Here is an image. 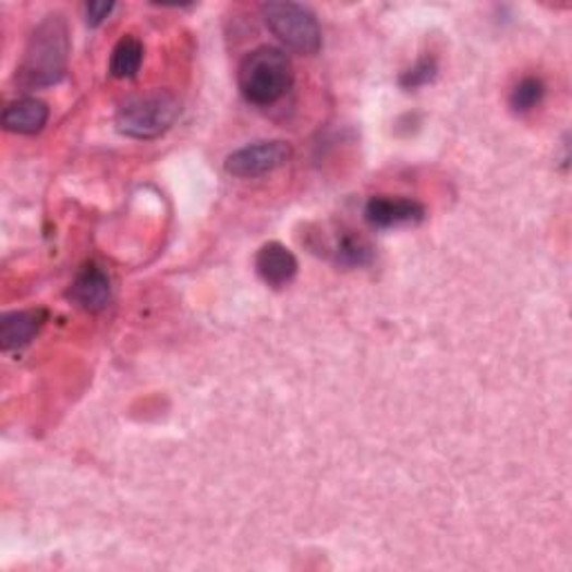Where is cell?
<instances>
[{
    "instance_id": "1",
    "label": "cell",
    "mask_w": 572,
    "mask_h": 572,
    "mask_svg": "<svg viewBox=\"0 0 572 572\" xmlns=\"http://www.w3.org/2000/svg\"><path fill=\"white\" fill-rule=\"evenodd\" d=\"M70 57L68 23L61 14H50L32 32L16 81L23 87H48L65 76Z\"/></svg>"
},
{
    "instance_id": "2",
    "label": "cell",
    "mask_w": 572,
    "mask_h": 572,
    "mask_svg": "<svg viewBox=\"0 0 572 572\" xmlns=\"http://www.w3.org/2000/svg\"><path fill=\"white\" fill-rule=\"evenodd\" d=\"M240 90L253 106H271L280 101L293 83L289 57L278 48H257L240 65Z\"/></svg>"
},
{
    "instance_id": "3",
    "label": "cell",
    "mask_w": 572,
    "mask_h": 572,
    "mask_svg": "<svg viewBox=\"0 0 572 572\" xmlns=\"http://www.w3.org/2000/svg\"><path fill=\"white\" fill-rule=\"evenodd\" d=\"M180 112V99L166 90L132 97L117 112V130L132 139H155L178 121Z\"/></svg>"
},
{
    "instance_id": "4",
    "label": "cell",
    "mask_w": 572,
    "mask_h": 572,
    "mask_svg": "<svg viewBox=\"0 0 572 572\" xmlns=\"http://www.w3.org/2000/svg\"><path fill=\"white\" fill-rule=\"evenodd\" d=\"M261 16L271 34L297 54H316L322 48V29L316 14L297 3H267Z\"/></svg>"
},
{
    "instance_id": "5",
    "label": "cell",
    "mask_w": 572,
    "mask_h": 572,
    "mask_svg": "<svg viewBox=\"0 0 572 572\" xmlns=\"http://www.w3.org/2000/svg\"><path fill=\"white\" fill-rule=\"evenodd\" d=\"M289 159L291 146L287 142H257L231 153L224 161V168L233 178L251 180L282 168Z\"/></svg>"
},
{
    "instance_id": "6",
    "label": "cell",
    "mask_w": 572,
    "mask_h": 572,
    "mask_svg": "<svg viewBox=\"0 0 572 572\" xmlns=\"http://www.w3.org/2000/svg\"><path fill=\"white\" fill-rule=\"evenodd\" d=\"M70 300L85 312H104L112 297V284L108 273L97 264H85L70 287Z\"/></svg>"
},
{
    "instance_id": "7",
    "label": "cell",
    "mask_w": 572,
    "mask_h": 572,
    "mask_svg": "<svg viewBox=\"0 0 572 572\" xmlns=\"http://www.w3.org/2000/svg\"><path fill=\"white\" fill-rule=\"evenodd\" d=\"M425 217L423 204L405 197H372L365 206V219L374 229L416 224Z\"/></svg>"
},
{
    "instance_id": "8",
    "label": "cell",
    "mask_w": 572,
    "mask_h": 572,
    "mask_svg": "<svg viewBox=\"0 0 572 572\" xmlns=\"http://www.w3.org/2000/svg\"><path fill=\"white\" fill-rule=\"evenodd\" d=\"M255 269L264 284L282 289L297 276V259L284 244L269 242L257 251Z\"/></svg>"
},
{
    "instance_id": "9",
    "label": "cell",
    "mask_w": 572,
    "mask_h": 572,
    "mask_svg": "<svg viewBox=\"0 0 572 572\" xmlns=\"http://www.w3.org/2000/svg\"><path fill=\"white\" fill-rule=\"evenodd\" d=\"M46 320L48 314L42 309H27L3 316V320H0V344H3L5 351L27 346L42 329V325H46Z\"/></svg>"
},
{
    "instance_id": "10",
    "label": "cell",
    "mask_w": 572,
    "mask_h": 572,
    "mask_svg": "<svg viewBox=\"0 0 572 572\" xmlns=\"http://www.w3.org/2000/svg\"><path fill=\"white\" fill-rule=\"evenodd\" d=\"M50 119V108L46 101L25 97L19 101H12L3 112V125L16 135H36L46 127Z\"/></svg>"
},
{
    "instance_id": "11",
    "label": "cell",
    "mask_w": 572,
    "mask_h": 572,
    "mask_svg": "<svg viewBox=\"0 0 572 572\" xmlns=\"http://www.w3.org/2000/svg\"><path fill=\"white\" fill-rule=\"evenodd\" d=\"M144 61V46L142 40L135 36H123L110 57V74L114 78H132Z\"/></svg>"
},
{
    "instance_id": "12",
    "label": "cell",
    "mask_w": 572,
    "mask_h": 572,
    "mask_svg": "<svg viewBox=\"0 0 572 572\" xmlns=\"http://www.w3.org/2000/svg\"><path fill=\"white\" fill-rule=\"evenodd\" d=\"M544 95H546L544 81L537 76H525L514 85V90L510 95V108L519 114L531 112L544 101Z\"/></svg>"
},
{
    "instance_id": "13",
    "label": "cell",
    "mask_w": 572,
    "mask_h": 572,
    "mask_svg": "<svg viewBox=\"0 0 572 572\" xmlns=\"http://www.w3.org/2000/svg\"><path fill=\"white\" fill-rule=\"evenodd\" d=\"M372 246L367 240L358 235H342L336 248L338 264H344V267H365V264L372 261Z\"/></svg>"
},
{
    "instance_id": "14",
    "label": "cell",
    "mask_w": 572,
    "mask_h": 572,
    "mask_svg": "<svg viewBox=\"0 0 572 572\" xmlns=\"http://www.w3.org/2000/svg\"><path fill=\"white\" fill-rule=\"evenodd\" d=\"M436 72H438L436 61L431 57H425L414 68L401 74V85L405 87V90H416V87L431 83L436 78Z\"/></svg>"
},
{
    "instance_id": "15",
    "label": "cell",
    "mask_w": 572,
    "mask_h": 572,
    "mask_svg": "<svg viewBox=\"0 0 572 572\" xmlns=\"http://www.w3.org/2000/svg\"><path fill=\"white\" fill-rule=\"evenodd\" d=\"M114 10V3H87L85 5V21L90 27H99L110 12Z\"/></svg>"
}]
</instances>
